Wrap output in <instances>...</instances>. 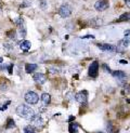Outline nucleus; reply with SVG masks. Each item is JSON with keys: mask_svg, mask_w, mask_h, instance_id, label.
<instances>
[{"mask_svg": "<svg viewBox=\"0 0 130 133\" xmlns=\"http://www.w3.org/2000/svg\"><path fill=\"white\" fill-rule=\"evenodd\" d=\"M16 114L22 117V118H25V119H29L35 115V111L32 108H30V106L28 105H25V104H21L18 105L16 107Z\"/></svg>", "mask_w": 130, "mask_h": 133, "instance_id": "1", "label": "nucleus"}, {"mask_svg": "<svg viewBox=\"0 0 130 133\" xmlns=\"http://www.w3.org/2000/svg\"><path fill=\"white\" fill-rule=\"evenodd\" d=\"M24 98H25L26 103L31 104V105L37 104L38 101H39V96H38V94H37L36 92H34V91H28V92H26Z\"/></svg>", "mask_w": 130, "mask_h": 133, "instance_id": "2", "label": "nucleus"}, {"mask_svg": "<svg viewBox=\"0 0 130 133\" xmlns=\"http://www.w3.org/2000/svg\"><path fill=\"white\" fill-rule=\"evenodd\" d=\"M72 11H73V9H72V6L67 3L65 4H62L60 6V9H58V14H60L61 17H68L70 14H72Z\"/></svg>", "mask_w": 130, "mask_h": 133, "instance_id": "3", "label": "nucleus"}, {"mask_svg": "<svg viewBox=\"0 0 130 133\" xmlns=\"http://www.w3.org/2000/svg\"><path fill=\"white\" fill-rule=\"evenodd\" d=\"M29 121H30L32 127H35V128H42L43 125H44L43 119L41 118V116L36 115V114L29 119Z\"/></svg>", "mask_w": 130, "mask_h": 133, "instance_id": "4", "label": "nucleus"}, {"mask_svg": "<svg viewBox=\"0 0 130 133\" xmlns=\"http://www.w3.org/2000/svg\"><path fill=\"white\" fill-rule=\"evenodd\" d=\"M88 74L91 78H96L98 74H99V63L98 61H93L91 63V65L89 66V71Z\"/></svg>", "mask_w": 130, "mask_h": 133, "instance_id": "5", "label": "nucleus"}, {"mask_svg": "<svg viewBox=\"0 0 130 133\" xmlns=\"http://www.w3.org/2000/svg\"><path fill=\"white\" fill-rule=\"evenodd\" d=\"M75 98H76V101L78 103L86 104L88 102V92L87 91H80V92H78V93H76Z\"/></svg>", "mask_w": 130, "mask_h": 133, "instance_id": "6", "label": "nucleus"}, {"mask_svg": "<svg viewBox=\"0 0 130 133\" xmlns=\"http://www.w3.org/2000/svg\"><path fill=\"white\" fill-rule=\"evenodd\" d=\"M108 6H109V3L107 0H98L94 3V8L98 11H104V10H106Z\"/></svg>", "mask_w": 130, "mask_h": 133, "instance_id": "7", "label": "nucleus"}, {"mask_svg": "<svg viewBox=\"0 0 130 133\" xmlns=\"http://www.w3.org/2000/svg\"><path fill=\"white\" fill-rule=\"evenodd\" d=\"M96 45L99 46L102 51H108V52H116L117 51V46L112 45V44H108V43H103V44L96 43Z\"/></svg>", "mask_w": 130, "mask_h": 133, "instance_id": "8", "label": "nucleus"}, {"mask_svg": "<svg viewBox=\"0 0 130 133\" xmlns=\"http://www.w3.org/2000/svg\"><path fill=\"white\" fill-rule=\"evenodd\" d=\"M34 80L36 83L38 84H43L46 81H47V76H46L44 74H41V72H37V74L34 75Z\"/></svg>", "mask_w": 130, "mask_h": 133, "instance_id": "9", "label": "nucleus"}, {"mask_svg": "<svg viewBox=\"0 0 130 133\" xmlns=\"http://www.w3.org/2000/svg\"><path fill=\"white\" fill-rule=\"evenodd\" d=\"M112 75L113 77L117 78L118 80H124V79H126L127 75L122 70H115V71H112Z\"/></svg>", "mask_w": 130, "mask_h": 133, "instance_id": "10", "label": "nucleus"}, {"mask_svg": "<svg viewBox=\"0 0 130 133\" xmlns=\"http://www.w3.org/2000/svg\"><path fill=\"white\" fill-rule=\"evenodd\" d=\"M30 45H31V43L28 40H22L21 42H20V48H21L22 50H24L25 52H27L29 50Z\"/></svg>", "mask_w": 130, "mask_h": 133, "instance_id": "11", "label": "nucleus"}, {"mask_svg": "<svg viewBox=\"0 0 130 133\" xmlns=\"http://www.w3.org/2000/svg\"><path fill=\"white\" fill-rule=\"evenodd\" d=\"M37 68H38V66L36 64H26L25 65V70L27 74H30V72L35 71Z\"/></svg>", "mask_w": 130, "mask_h": 133, "instance_id": "12", "label": "nucleus"}, {"mask_svg": "<svg viewBox=\"0 0 130 133\" xmlns=\"http://www.w3.org/2000/svg\"><path fill=\"white\" fill-rule=\"evenodd\" d=\"M41 101L43 102L44 105H49L50 102H51V96L49 93H42V95H41Z\"/></svg>", "mask_w": 130, "mask_h": 133, "instance_id": "13", "label": "nucleus"}, {"mask_svg": "<svg viewBox=\"0 0 130 133\" xmlns=\"http://www.w3.org/2000/svg\"><path fill=\"white\" fill-rule=\"evenodd\" d=\"M129 18H130V14L126 12V13H124V14H121L119 18H117L116 22H125V21H128Z\"/></svg>", "mask_w": 130, "mask_h": 133, "instance_id": "14", "label": "nucleus"}, {"mask_svg": "<svg viewBox=\"0 0 130 133\" xmlns=\"http://www.w3.org/2000/svg\"><path fill=\"white\" fill-rule=\"evenodd\" d=\"M15 127V123H14V120L11 118L8 119V123H6L5 125V129H12V128H14Z\"/></svg>", "mask_w": 130, "mask_h": 133, "instance_id": "15", "label": "nucleus"}, {"mask_svg": "<svg viewBox=\"0 0 130 133\" xmlns=\"http://www.w3.org/2000/svg\"><path fill=\"white\" fill-rule=\"evenodd\" d=\"M68 129H69V133H77V124L70 122Z\"/></svg>", "mask_w": 130, "mask_h": 133, "instance_id": "16", "label": "nucleus"}, {"mask_svg": "<svg viewBox=\"0 0 130 133\" xmlns=\"http://www.w3.org/2000/svg\"><path fill=\"white\" fill-rule=\"evenodd\" d=\"M24 133H37L35 130V127L32 125H27L25 129H24Z\"/></svg>", "mask_w": 130, "mask_h": 133, "instance_id": "17", "label": "nucleus"}, {"mask_svg": "<svg viewBox=\"0 0 130 133\" xmlns=\"http://www.w3.org/2000/svg\"><path fill=\"white\" fill-rule=\"evenodd\" d=\"M20 27V34H21L22 37H25L26 36V28H25V26L22 24L21 26H18Z\"/></svg>", "mask_w": 130, "mask_h": 133, "instance_id": "18", "label": "nucleus"}, {"mask_svg": "<svg viewBox=\"0 0 130 133\" xmlns=\"http://www.w3.org/2000/svg\"><path fill=\"white\" fill-rule=\"evenodd\" d=\"M8 37L11 38V39H15L16 38V31L15 30H10L8 32Z\"/></svg>", "mask_w": 130, "mask_h": 133, "instance_id": "19", "label": "nucleus"}, {"mask_svg": "<svg viewBox=\"0 0 130 133\" xmlns=\"http://www.w3.org/2000/svg\"><path fill=\"white\" fill-rule=\"evenodd\" d=\"M113 131H114V128H113L112 122H108V124H107V132L108 133H112Z\"/></svg>", "mask_w": 130, "mask_h": 133, "instance_id": "20", "label": "nucleus"}, {"mask_svg": "<svg viewBox=\"0 0 130 133\" xmlns=\"http://www.w3.org/2000/svg\"><path fill=\"white\" fill-rule=\"evenodd\" d=\"M15 24H16L17 26H21V25L23 24V18H22V17H18L17 19H15Z\"/></svg>", "mask_w": 130, "mask_h": 133, "instance_id": "21", "label": "nucleus"}, {"mask_svg": "<svg viewBox=\"0 0 130 133\" xmlns=\"http://www.w3.org/2000/svg\"><path fill=\"white\" fill-rule=\"evenodd\" d=\"M102 67L104 68V70H105V71H108V72H112V71H110V68H109V66H107L106 64H102Z\"/></svg>", "mask_w": 130, "mask_h": 133, "instance_id": "22", "label": "nucleus"}, {"mask_svg": "<svg viewBox=\"0 0 130 133\" xmlns=\"http://www.w3.org/2000/svg\"><path fill=\"white\" fill-rule=\"evenodd\" d=\"M73 120H75V117H74V116H70V117L68 118V121H69V122H73Z\"/></svg>", "mask_w": 130, "mask_h": 133, "instance_id": "23", "label": "nucleus"}, {"mask_svg": "<svg viewBox=\"0 0 130 133\" xmlns=\"http://www.w3.org/2000/svg\"><path fill=\"white\" fill-rule=\"evenodd\" d=\"M129 34H130V29H127V30L125 31V37H128Z\"/></svg>", "mask_w": 130, "mask_h": 133, "instance_id": "24", "label": "nucleus"}, {"mask_svg": "<svg viewBox=\"0 0 130 133\" xmlns=\"http://www.w3.org/2000/svg\"><path fill=\"white\" fill-rule=\"evenodd\" d=\"M128 61H126V59H120V64H127Z\"/></svg>", "mask_w": 130, "mask_h": 133, "instance_id": "25", "label": "nucleus"}, {"mask_svg": "<svg viewBox=\"0 0 130 133\" xmlns=\"http://www.w3.org/2000/svg\"><path fill=\"white\" fill-rule=\"evenodd\" d=\"M82 38H93V36H91V35H87V36H84Z\"/></svg>", "mask_w": 130, "mask_h": 133, "instance_id": "26", "label": "nucleus"}, {"mask_svg": "<svg viewBox=\"0 0 130 133\" xmlns=\"http://www.w3.org/2000/svg\"><path fill=\"white\" fill-rule=\"evenodd\" d=\"M2 62H3V58H2V57H0V64H1Z\"/></svg>", "mask_w": 130, "mask_h": 133, "instance_id": "27", "label": "nucleus"}, {"mask_svg": "<svg viewBox=\"0 0 130 133\" xmlns=\"http://www.w3.org/2000/svg\"><path fill=\"white\" fill-rule=\"evenodd\" d=\"M126 101H127V103H129V104H130V98H127Z\"/></svg>", "mask_w": 130, "mask_h": 133, "instance_id": "28", "label": "nucleus"}, {"mask_svg": "<svg viewBox=\"0 0 130 133\" xmlns=\"http://www.w3.org/2000/svg\"><path fill=\"white\" fill-rule=\"evenodd\" d=\"M98 133H103V132H98Z\"/></svg>", "mask_w": 130, "mask_h": 133, "instance_id": "29", "label": "nucleus"}]
</instances>
